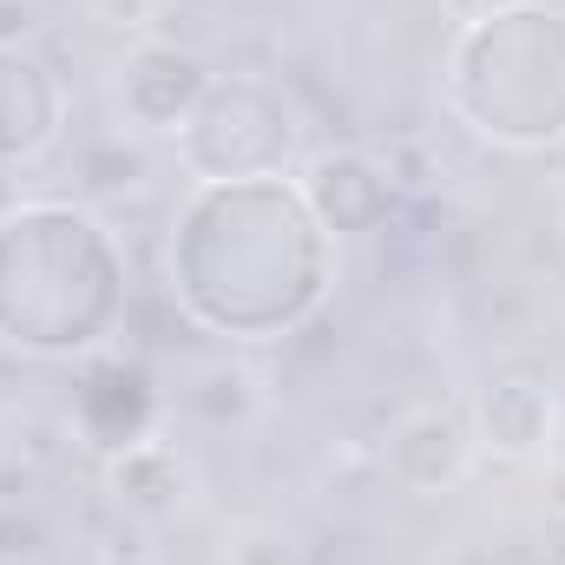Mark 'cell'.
<instances>
[{"mask_svg": "<svg viewBox=\"0 0 565 565\" xmlns=\"http://www.w3.org/2000/svg\"><path fill=\"white\" fill-rule=\"evenodd\" d=\"M342 277V244L296 178L191 184L164 231V282L191 329L217 342H282L309 329Z\"/></svg>", "mask_w": 565, "mask_h": 565, "instance_id": "obj_1", "label": "cell"}, {"mask_svg": "<svg viewBox=\"0 0 565 565\" xmlns=\"http://www.w3.org/2000/svg\"><path fill=\"white\" fill-rule=\"evenodd\" d=\"M132 309L126 237L79 198L0 211V349L26 362H93Z\"/></svg>", "mask_w": 565, "mask_h": 565, "instance_id": "obj_2", "label": "cell"}, {"mask_svg": "<svg viewBox=\"0 0 565 565\" xmlns=\"http://www.w3.org/2000/svg\"><path fill=\"white\" fill-rule=\"evenodd\" d=\"M440 99L460 132L493 151H565V7L487 0L467 13L440 60Z\"/></svg>", "mask_w": 565, "mask_h": 565, "instance_id": "obj_3", "label": "cell"}, {"mask_svg": "<svg viewBox=\"0 0 565 565\" xmlns=\"http://www.w3.org/2000/svg\"><path fill=\"white\" fill-rule=\"evenodd\" d=\"M178 171L191 184L231 178H282L302 158V113L270 73H217L178 132Z\"/></svg>", "mask_w": 565, "mask_h": 565, "instance_id": "obj_4", "label": "cell"}, {"mask_svg": "<svg viewBox=\"0 0 565 565\" xmlns=\"http://www.w3.org/2000/svg\"><path fill=\"white\" fill-rule=\"evenodd\" d=\"M211 60L184 40H132L113 66V113L126 119V132H145V139H178L198 113V99L211 93Z\"/></svg>", "mask_w": 565, "mask_h": 565, "instance_id": "obj_5", "label": "cell"}, {"mask_svg": "<svg viewBox=\"0 0 565 565\" xmlns=\"http://www.w3.org/2000/svg\"><path fill=\"white\" fill-rule=\"evenodd\" d=\"M289 178H296L302 204L316 211V224H322L335 244L382 231L388 211H395V198H402L395 178H388V164H382L375 151H362V145H322V151H302Z\"/></svg>", "mask_w": 565, "mask_h": 565, "instance_id": "obj_6", "label": "cell"}, {"mask_svg": "<svg viewBox=\"0 0 565 565\" xmlns=\"http://www.w3.org/2000/svg\"><path fill=\"white\" fill-rule=\"evenodd\" d=\"M473 460H480V447H473V427L467 415H454V408H402L388 434L375 440V467H382V480L388 487H402V493H415V500H440V493H454L467 473H473Z\"/></svg>", "mask_w": 565, "mask_h": 565, "instance_id": "obj_7", "label": "cell"}, {"mask_svg": "<svg viewBox=\"0 0 565 565\" xmlns=\"http://www.w3.org/2000/svg\"><path fill=\"white\" fill-rule=\"evenodd\" d=\"M66 132V79L60 66L26 46V40H0V171L40 164Z\"/></svg>", "mask_w": 565, "mask_h": 565, "instance_id": "obj_8", "label": "cell"}, {"mask_svg": "<svg viewBox=\"0 0 565 565\" xmlns=\"http://www.w3.org/2000/svg\"><path fill=\"white\" fill-rule=\"evenodd\" d=\"M467 427H473V447L493 460H540L559 440V388L540 369H493L473 388Z\"/></svg>", "mask_w": 565, "mask_h": 565, "instance_id": "obj_9", "label": "cell"}, {"mask_svg": "<svg viewBox=\"0 0 565 565\" xmlns=\"http://www.w3.org/2000/svg\"><path fill=\"white\" fill-rule=\"evenodd\" d=\"M99 473H106V500H113L126 520H145V526L178 520V513L191 507V493H198L191 454H184L171 434H158V427H151L145 440H132V447L106 454Z\"/></svg>", "mask_w": 565, "mask_h": 565, "instance_id": "obj_10", "label": "cell"}, {"mask_svg": "<svg viewBox=\"0 0 565 565\" xmlns=\"http://www.w3.org/2000/svg\"><path fill=\"white\" fill-rule=\"evenodd\" d=\"M73 427H79V440L106 460V454L132 447V440H145V434L158 427V395H151V382H145L139 369H113V375H99L93 388H79Z\"/></svg>", "mask_w": 565, "mask_h": 565, "instance_id": "obj_11", "label": "cell"}, {"mask_svg": "<svg viewBox=\"0 0 565 565\" xmlns=\"http://www.w3.org/2000/svg\"><path fill=\"white\" fill-rule=\"evenodd\" d=\"M224 565H302V546H296V533H282L277 520H250V526L231 533Z\"/></svg>", "mask_w": 565, "mask_h": 565, "instance_id": "obj_12", "label": "cell"}, {"mask_svg": "<svg viewBox=\"0 0 565 565\" xmlns=\"http://www.w3.org/2000/svg\"><path fill=\"white\" fill-rule=\"evenodd\" d=\"M158 13H164V0H86V20L106 26V33H119L126 46L158 33Z\"/></svg>", "mask_w": 565, "mask_h": 565, "instance_id": "obj_13", "label": "cell"}, {"mask_svg": "<svg viewBox=\"0 0 565 565\" xmlns=\"http://www.w3.org/2000/svg\"><path fill=\"white\" fill-rule=\"evenodd\" d=\"M0 565H33V559H20V553H7V546H0Z\"/></svg>", "mask_w": 565, "mask_h": 565, "instance_id": "obj_14", "label": "cell"}]
</instances>
